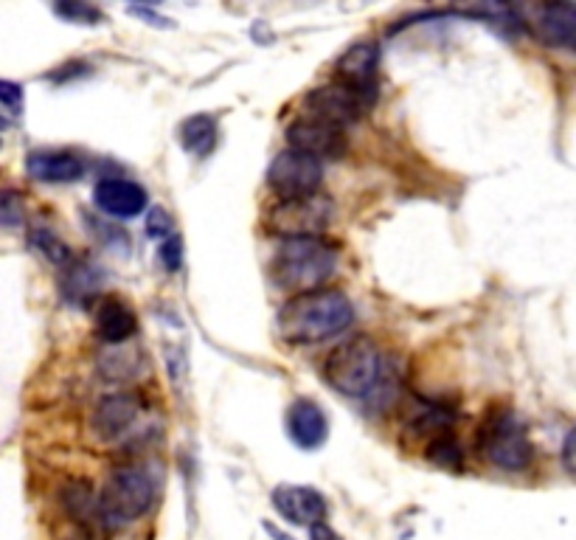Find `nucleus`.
<instances>
[{
    "mask_svg": "<svg viewBox=\"0 0 576 540\" xmlns=\"http://www.w3.org/2000/svg\"><path fill=\"white\" fill-rule=\"evenodd\" d=\"M304 110H307L304 113V119L324 121V125L329 127L346 130L349 125L361 121L366 107H363L361 99L352 96L346 87L329 82V85L315 87V91H309L307 96H304Z\"/></svg>",
    "mask_w": 576,
    "mask_h": 540,
    "instance_id": "9b49d317",
    "label": "nucleus"
},
{
    "mask_svg": "<svg viewBox=\"0 0 576 540\" xmlns=\"http://www.w3.org/2000/svg\"><path fill=\"white\" fill-rule=\"evenodd\" d=\"M324 377L338 395L366 400L383 380V352L368 336L341 341L324 361Z\"/></svg>",
    "mask_w": 576,
    "mask_h": 540,
    "instance_id": "20e7f679",
    "label": "nucleus"
},
{
    "mask_svg": "<svg viewBox=\"0 0 576 540\" xmlns=\"http://www.w3.org/2000/svg\"><path fill=\"white\" fill-rule=\"evenodd\" d=\"M270 504L279 513V518L293 524V527L313 529L318 524H327L329 504L321 490L309 484H279L270 495Z\"/></svg>",
    "mask_w": 576,
    "mask_h": 540,
    "instance_id": "1a4fd4ad",
    "label": "nucleus"
},
{
    "mask_svg": "<svg viewBox=\"0 0 576 540\" xmlns=\"http://www.w3.org/2000/svg\"><path fill=\"white\" fill-rule=\"evenodd\" d=\"M157 257H161V262H164V268L169 270V273L180 270V265H184V239L175 237V234L166 237L161 250H157Z\"/></svg>",
    "mask_w": 576,
    "mask_h": 540,
    "instance_id": "a878e982",
    "label": "nucleus"
},
{
    "mask_svg": "<svg viewBox=\"0 0 576 540\" xmlns=\"http://www.w3.org/2000/svg\"><path fill=\"white\" fill-rule=\"evenodd\" d=\"M425 456L436 468L452 470V473H459V470L465 468V450H461L459 439H456L450 431H442V434L433 436V439L427 442Z\"/></svg>",
    "mask_w": 576,
    "mask_h": 540,
    "instance_id": "412c9836",
    "label": "nucleus"
},
{
    "mask_svg": "<svg viewBox=\"0 0 576 540\" xmlns=\"http://www.w3.org/2000/svg\"><path fill=\"white\" fill-rule=\"evenodd\" d=\"M9 127V119H3V116H0V130H7Z\"/></svg>",
    "mask_w": 576,
    "mask_h": 540,
    "instance_id": "7c9ffc66",
    "label": "nucleus"
},
{
    "mask_svg": "<svg viewBox=\"0 0 576 540\" xmlns=\"http://www.w3.org/2000/svg\"><path fill=\"white\" fill-rule=\"evenodd\" d=\"M161 484H164V476L155 461L132 459L116 465L96 495L98 527L118 532L144 518L155 507Z\"/></svg>",
    "mask_w": 576,
    "mask_h": 540,
    "instance_id": "f257e3e1",
    "label": "nucleus"
},
{
    "mask_svg": "<svg viewBox=\"0 0 576 540\" xmlns=\"http://www.w3.org/2000/svg\"><path fill=\"white\" fill-rule=\"evenodd\" d=\"M287 150L304 152L315 161H341L349 150L346 132L315 119H295L287 127Z\"/></svg>",
    "mask_w": 576,
    "mask_h": 540,
    "instance_id": "9d476101",
    "label": "nucleus"
},
{
    "mask_svg": "<svg viewBox=\"0 0 576 540\" xmlns=\"http://www.w3.org/2000/svg\"><path fill=\"white\" fill-rule=\"evenodd\" d=\"M352 321L354 304L349 302L346 293L318 287L287 298L275 316V330L284 343L307 347V343H321L341 336L352 327Z\"/></svg>",
    "mask_w": 576,
    "mask_h": 540,
    "instance_id": "f03ea898",
    "label": "nucleus"
},
{
    "mask_svg": "<svg viewBox=\"0 0 576 540\" xmlns=\"http://www.w3.org/2000/svg\"><path fill=\"white\" fill-rule=\"evenodd\" d=\"M138 332V316L130 304L110 296L98 304L96 310V336L110 347H121Z\"/></svg>",
    "mask_w": 576,
    "mask_h": 540,
    "instance_id": "f3484780",
    "label": "nucleus"
},
{
    "mask_svg": "<svg viewBox=\"0 0 576 540\" xmlns=\"http://www.w3.org/2000/svg\"><path fill=\"white\" fill-rule=\"evenodd\" d=\"M172 218L166 214L161 206H152L150 214H146V237L150 239H166L172 237Z\"/></svg>",
    "mask_w": 576,
    "mask_h": 540,
    "instance_id": "393cba45",
    "label": "nucleus"
},
{
    "mask_svg": "<svg viewBox=\"0 0 576 540\" xmlns=\"http://www.w3.org/2000/svg\"><path fill=\"white\" fill-rule=\"evenodd\" d=\"M309 540H343V538L334 532L329 524H318V527L309 529Z\"/></svg>",
    "mask_w": 576,
    "mask_h": 540,
    "instance_id": "c756f323",
    "label": "nucleus"
},
{
    "mask_svg": "<svg viewBox=\"0 0 576 540\" xmlns=\"http://www.w3.org/2000/svg\"><path fill=\"white\" fill-rule=\"evenodd\" d=\"M28 243H32L34 250H39L48 262L59 265V268H66V265L71 262V248H68L51 228H34Z\"/></svg>",
    "mask_w": 576,
    "mask_h": 540,
    "instance_id": "4be33fe9",
    "label": "nucleus"
},
{
    "mask_svg": "<svg viewBox=\"0 0 576 540\" xmlns=\"http://www.w3.org/2000/svg\"><path fill=\"white\" fill-rule=\"evenodd\" d=\"M287 436L302 450L321 448L329 436V420L315 400H295L287 409Z\"/></svg>",
    "mask_w": 576,
    "mask_h": 540,
    "instance_id": "2eb2a0df",
    "label": "nucleus"
},
{
    "mask_svg": "<svg viewBox=\"0 0 576 540\" xmlns=\"http://www.w3.org/2000/svg\"><path fill=\"white\" fill-rule=\"evenodd\" d=\"M334 85L346 87L368 110L377 102L380 87V46L372 40L349 46L334 62Z\"/></svg>",
    "mask_w": 576,
    "mask_h": 540,
    "instance_id": "423d86ee",
    "label": "nucleus"
},
{
    "mask_svg": "<svg viewBox=\"0 0 576 540\" xmlns=\"http://www.w3.org/2000/svg\"><path fill=\"white\" fill-rule=\"evenodd\" d=\"M338 270V248L321 237L284 239L273 254L270 273L293 293L318 291Z\"/></svg>",
    "mask_w": 576,
    "mask_h": 540,
    "instance_id": "7ed1b4c3",
    "label": "nucleus"
},
{
    "mask_svg": "<svg viewBox=\"0 0 576 540\" xmlns=\"http://www.w3.org/2000/svg\"><path fill=\"white\" fill-rule=\"evenodd\" d=\"M479 454L506 473H518L531 465L529 431L512 409H492L479 429Z\"/></svg>",
    "mask_w": 576,
    "mask_h": 540,
    "instance_id": "39448f33",
    "label": "nucleus"
},
{
    "mask_svg": "<svg viewBox=\"0 0 576 540\" xmlns=\"http://www.w3.org/2000/svg\"><path fill=\"white\" fill-rule=\"evenodd\" d=\"M107 277L105 270L98 268L91 259H82V262H68L66 273H62V298L77 307H87L93 298L102 293Z\"/></svg>",
    "mask_w": 576,
    "mask_h": 540,
    "instance_id": "a211bd4d",
    "label": "nucleus"
},
{
    "mask_svg": "<svg viewBox=\"0 0 576 540\" xmlns=\"http://www.w3.org/2000/svg\"><path fill=\"white\" fill-rule=\"evenodd\" d=\"M93 203L102 214L116 220H132L144 214L150 206V195L141 184L127 178H102L93 189Z\"/></svg>",
    "mask_w": 576,
    "mask_h": 540,
    "instance_id": "f8f14e48",
    "label": "nucleus"
},
{
    "mask_svg": "<svg viewBox=\"0 0 576 540\" xmlns=\"http://www.w3.org/2000/svg\"><path fill=\"white\" fill-rule=\"evenodd\" d=\"M574 431H568L565 434V442H563V461H565V470H568V476H574Z\"/></svg>",
    "mask_w": 576,
    "mask_h": 540,
    "instance_id": "c85d7f7f",
    "label": "nucleus"
},
{
    "mask_svg": "<svg viewBox=\"0 0 576 540\" xmlns=\"http://www.w3.org/2000/svg\"><path fill=\"white\" fill-rule=\"evenodd\" d=\"M26 223V200L17 189H0V228H20Z\"/></svg>",
    "mask_w": 576,
    "mask_h": 540,
    "instance_id": "5701e85b",
    "label": "nucleus"
},
{
    "mask_svg": "<svg viewBox=\"0 0 576 540\" xmlns=\"http://www.w3.org/2000/svg\"><path fill=\"white\" fill-rule=\"evenodd\" d=\"M130 12H132V14H138V17H144V21H152V26H161V28H169V26H172V21H166V17H161V14L152 12V9L132 7Z\"/></svg>",
    "mask_w": 576,
    "mask_h": 540,
    "instance_id": "cd10ccee",
    "label": "nucleus"
},
{
    "mask_svg": "<svg viewBox=\"0 0 576 540\" xmlns=\"http://www.w3.org/2000/svg\"><path fill=\"white\" fill-rule=\"evenodd\" d=\"M538 37L549 48H563V51H574L576 46V7L574 3H549L540 7L538 21Z\"/></svg>",
    "mask_w": 576,
    "mask_h": 540,
    "instance_id": "dca6fc26",
    "label": "nucleus"
},
{
    "mask_svg": "<svg viewBox=\"0 0 576 540\" xmlns=\"http://www.w3.org/2000/svg\"><path fill=\"white\" fill-rule=\"evenodd\" d=\"M138 411H141V400L136 395H127V391L107 395L98 400L91 425L102 442L121 439L136 425Z\"/></svg>",
    "mask_w": 576,
    "mask_h": 540,
    "instance_id": "4468645a",
    "label": "nucleus"
},
{
    "mask_svg": "<svg viewBox=\"0 0 576 540\" xmlns=\"http://www.w3.org/2000/svg\"><path fill=\"white\" fill-rule=\"evenodd\" d=\"M332 200L321 198V195L302 200H279L268 211V225L270 231L282 234L284 239L321 237L324 231L329 228V223H332Z\"/></svg>",
    "mask_w": 576,
    "mask_h": 540,
    "instance_id": "0eeeda50",
    "label": "nucleus"
},
{
    "mask_svg": "<svg viewBox=\"0 0 576 540\" xmlns=\"http://www.w3.org/2000/svg\"><path fill=\"white\" fill-rule=\"evenodd\" d=\"M28 178L46 186H68L85 178L87 164L82 155L68 150H37L26 159Z\"/></svg>",
    "mask_w": 576,
    "mask_h": 540,
    "instance_id": "ddd939ff",
    "label": "nucleus"
},
{
    "mask_svg": "<svg viewBox=\"0 0 576 540\" xmlns=\"http://www.w3.org/2000/svg\"><path fill=\"white\" fill-rule=\"evenodd\" d=\"M324 184V164L304 152L282 150L268 166V186L279 200H302L318 195Z\"/></svg>",
    "mask_w": 576,
    "mask_h": 540,
    "instance_id": "6e6552de",
    "label": "nucleus"
},
{
    "mask_svg": "<svg viewBox=\"0 0 576 540\" xmlns=\"http://www.w3.org/2000/svg\"><path fill=\"white\" fill-rule=\"evenodd\" d=\"M177 136H180V144H184V150L189 152V155H195V159H209L216 146L220 127H216L214 116L197 113V116H189V119L180 125Z\"/></svg>",
    "mask_w": 576,
    "mask_h": 540,
    "instance_id": "6ab92c4d",
    "label": "nucleus"
},
{
    "mask_svg": "<svg viewBox=\"0 0 576 540\" xmlns=\"http://www.w3.org/2000/svg\"><path fill=\"white\" fill-rule=\"evenodd\" d=\"M62 507L66 513L77 520L79 527L87 529L93 524H98L96 518V493H93L91 481L85 479H71L66 481V488H62Z\"/></svg>",
    "mask_w": 576,
    "mask_h": 540,
    "instance_id": "aec40b11",
    "label": "nucleus"
},
{
    "mask_svg": "<svg viewBox=\"0 0 576 540\" xmlns=\"http://www.w3.org/2000/svg\"><path fill=\"white\" fill-rule=\"evenodd\" d=\"M54 12H57L59 17H66V21L85 23V26H96V23H102V12H98L96 7H87V3H57Z\"/></svg>",
    "mask_w": 576,
    "mask_h": 540,
    "instance_id": "b1692460",
    "label": "nucleus"
},
{
    "mask_svg": "<svg viewBox=\"0 0 576 540\" xmlns=\"http://www.w3.org/2000/svg\"><path fill=\"white\" fill-rule=\"evenodd\" d=\"M0 105L17 113L23 107V85L9 80H0Z\"/></svg>",
    "mask_w": 576,
    "mask_h": 540,
    "instance_id": "bb28decb",
    "label": "nucleus"
}]
</instances>
